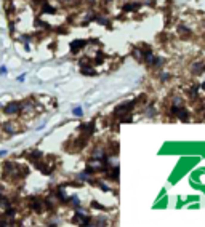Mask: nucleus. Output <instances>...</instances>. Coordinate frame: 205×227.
Here are the masks:
<instances>
[{
	"mask_svg": "<svg viewBox=\"0 0 205 227\" xmlns=\"http://www.w3.org/2000/svg\"><path fill=\"white\" fill-rule=\"evenodd\" d=\"M135 102H136V101H133V102H125V104L119 106V107L115 109V115H123V114H127L128 110L133 109V104H135Z\"/></svg>",
	"mask_w": 205,
	"mask_h": 227,
	"instance_id": "obj_1",
	"label": "nucleus"
},
{
	"mask_svg": "<svg viewBox=\"0 0 205 227\" xmlns=\"http://www.w3.org/2000/svg\"><path fill=\"white\" fill-rule=\"evenodd\" d=\"M19 109H21V104H16V102H13V104H8L7 107H5V112L10 114V115H13V114H18Z\"/></svg>",
	"mask_w": 205,
	"mask_h": 227,
	"instance_id": "obj_2",
	"label": "nucleus"
},
{
	"mask_svg": "<svg viewBox=\"0 0 205 227\" xmlns=\"http://www.w3.org/2000/svg\"><path fill=\"white\" fill-rule=\"evenodd\" d=\"M141 7L139 2H133V3H127L125 7H123V11H136L138 8Z\"/></svg>",
	"mask_w": 205,
	"mask_h": 227,
	"instance_id": "obj_3",
	"label": "nucleus"
},
{
	"mask_svg": "<svg viewBox=\"0 0 205 227\" xmlns=\"http://www.w3.org/2000/svg\"><path fill=\"white\" fill-rule=\"evenodd\" d=\"M202 72H205V66H204V64H200V62H195L194 66H192V74L199 75V74H202Z\"/></svg>",
	"mask_w": 205,
	"mask_h": 227,
	"instance_id": "obj_4",
	"label": "nucleus"
},
{
	"mask_svg": "<svg viewBox=\"0 0 205 227\" xmlns=\"http://www.w3.org/2000/svg\"><path fill=\"white\" fill-rule=\"evenodd\" d=\"M143 58H144V61H146V64H149V66H152V62H154V58H156V56H154V54L151 53V51H144V53H143Z\"/></svg>",
	"mask_w": 205,
	"mask_h": 227,
	"instance_id": "obj_5",
	"label": "nucleus"
},
{
	"mask_svg": "<svg viewBox=\"0 0 205 227\" xmlns=\"http://www.w3.org/2000/svg\"><path fill=\"white\" fill-rule=\"evenodd\" d=\"M83 45H85V42H83V40H75V42H72V43H71V50H72V53H75L77 50H80Z\"/></svg>",
	"mask_w": 205,
	"mask_h": 227,
	"instance_id": "obj_6",
	"label": "nucleus"
},
{
	"mask_svg": "<svg viewBox=\"0 0 205 227\" xmlns=\"http://www.w3.org/2000/svg\"><path fill=\"white\" fill-rule=\"evenodd\" d=\"M96 23H100V24H102V26H108L109 24V19L108 18H102V16H96Z\"/></svg>",
	"mask_w": 205,
	"mask_h": 227,
	"instance_id": "obj_7",
	"label": "nucleus"
},
{
	"mask_svg": "<svg viewBox=\"0 0 205 227\" xmlns=\"http://www.w3.org/2000/svg\"><path fill=\"white\" fill-rule=\"evenodd\" d=\"M31 206L35 209V211H42V205L37 202V200H32V203H31Z\"/></svg>",
	"mask_w": 205,
	"mask_h": 227,
	"instance_id": "obj_8",
	"label": "nucleus"
},
{
	"mask_svg": "<svg viewBox=\"0 0 205 227\" xmlns=\"http://www.w3.org/2000/svg\"><path fill=\"white\" fill-rule=\"evenodd\" d=\"M178 31H179V34H186V35H189V34H191V31L186 27V26H179Z\"/></svg>",
	"mask_w": 205,
	"mask_h": 227,
	"instance_id": "obj_9",
	"label": "nucleus"
},
{
	"mask_svg": "<svg viewBox=\"0 0 205 227\" xmlns=\"http://www.w3.org/2000/svg\"><path fill=\"white\" fill-rule=\"evenodd\" d=\"M72 114L77 115V117H82V115H83V110H82V107H75L74 110H72Z\"/></svg>",
	"mask_w": 205,
	"mask_h": 227,
	"instance_id": "obj_10",
	"label": "nucleus"
},
{
	"mask_svg": "<svg viewBox=\"0 0 205 227\" xmlns=\"http://www.w3.org/2000/svg\"><path fill=\"white\" fill-rule=\"evenodd\" d=\"M71 202L74 203L75 206H79V205H80V200H79V197H75V195H74V197H72V198H71Z\"/></svg>",
	"mask_w": 205,
	"mask_h": 227,
	"instance_id": "obj_11",
	"label": "nucleus"
},
{
	"mask_svg": "<svg viewBox=\"0 0 205 227\" xmlns=\"http://www.w3.org/2000/svg\"><path fill=\"white\" fill-rule=\"evenodd\" d=\"M160 79H162V82H167V80L170 79V74H168V72H164V74L160 75Z\"/></svg>",
	"mask_w": 205,
	"mask_h": 227,
	"instance_id": "obj_12",
	"label": "nucleus"
},
{
	"mask_svg": "<svg viewBox=\"0 0 205 227\" xmlns=\"http://www.w3.org/2000/svg\"><path fill=\"white\" fill-rule=\"evenodd\" d=\"M191 98H197V87H194V88H191Z\"/></svg>",
	"mask_w": 205,
	"mask_h": 227,
	"instance_id": "obj_13",
	"label": "nucleus"
},
{
	"mask_svg": "<svg viewBox=\"0 0 205 227\" xmlns=\"http://www.w3.org/2000/svg\"><path fill=\"white\" fill-rule=\"evenodd\" d=\"M44 11H48V13H55V8H51L50 5H44Z\"/></svg>",
	"mask_w": 205,
	"mask_h": 227,
	"instance_id": "obj_14",
	"label": "nucleus"
},
{
	"mask_svg": "<svg viewBox=\"0 0 205 227\" xmlns=\"http://www.w3.org/2000/svg\"><path fill=\"white\" fill-rule=\"evenodd\" d=\"M82 74H87V75H93V74H95V71H90V69H82Z\"/></svg>",
	"mask_w": 205,
	"mask_h": 227,
	"instance_id": "obj_15",
	"label": "nucleus"
},
{
	"mask_svg": "<svg viewBox=\"0 0 205 227\" xmlns=\"http://www.w3.org/2000/svg\"><path fill=\"white\" fill-rule=\"evenodd\" d=\"M96 224H100V226H106V224H108V222H106V219H104V217H100Z\"/></svg>",
	"mask_w": 205,
	"mask_h": 227,
	"instance_id": "obj_16",
	"label": "nucleus"
},
{
	"mask_svg": "<svg viewBox=\"0 0 205 227\" xmlns=\"http://www.w3.org/2000/svg\"><path fill=\"white\" fill-rule=\"evenodd\" d=\"M100 187H101V189H102V190H109V187H108V186H106V184H101V182H100Z\"/></svg>",
	"mask_w": 205,
	"mask_h": 227,
	"instance_id": "obj_17",
	"label": "nucleus"
},
{
	"mask_svg": "<svg viewBox=\"0 0 205 227\" xmlns=\"http://www.w3.org/2000/svg\"><path fill=\"white\" fill-rule=\"evenodd\" d=\"M7 215H10V216H13V215H15V209H7Z\"/></svg>",
	"mask_w": 205,
	"mask_h": 227,
	"instance_id": "obj_18",
	"label": "nucleus"
},
{
	"mask_svg": "<svg viewBox=\"0 0 205 227\" xmlns=\"http://www.w3.org/2000/svg\"><path fill=\"white\" fill-rule=\"evenodd\" d=\"M24 79H26V75H19L18 77V82H24Z\"/></svg>",
	"mask_w": 205,
	"mask_h": 227,
	"instance_id": "obj_19",
	"label": "nucleus"
},
{
	"mask_svg": "<svg viewBox=\"0 0 205 227\" xmlns=\"http://www.w3.org/2000/svg\"><path fill=\"white\" fill-rule=\"evenodd\" d=\"M106 2H112V0H106Z\"/></svg>",
	"mask_w": 205,
	"mask_h": 227,
	"instance_id": "obj_20",
	"label": "nucleus"
}]
</instances>
